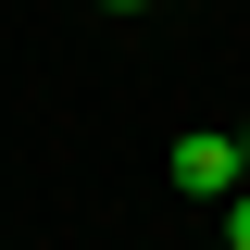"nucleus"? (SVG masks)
<instances>
[{"label":"nucleus","instance_id":"nucleus-3","mask_svg":"<svg viewBox=\"0 0 250 250\" xmlns=\"http://www.w3.org/2000/svg\"><path fill=\"white\" fill-rule=\"evenodd\" d=\"M100 13H138V0H100Z\"/></svg>","mask_w":250,"mask_h":250},{"label":"nucleus","instance_id":"nucleus-1","mask_svg":"<svg viewBox=\"0 0 250 250\" xmlns=\"http://www.w3.org/2000/svg\"><path fill=\"white\" fill-rule=\"evenodd\" d=\"M175 188H188V200H238V188H250L238 138H213V125H200V138H175Z\"/></svg>","mask_w":250,"mask_h":250},{"label":"nucleus","instance_id":"nucleus-2","mask_svg":"<svg viewBox=\"0 0 250 250\" xmlns=\"http://www.w3.org/2000/svg\"><path fill=\"white\" fill-rule=\"evenodd\" d=\"M225 238H238V250H250V188H238V213H225Z\"/></svg>","mask_w":250,"mask_h":250},{"label":"nucleus","instance_id":"nucleus-4","mask_svg":"<svg viewBox=\"0 0 250 250\" xmlns=\"http://www.w3.org/2000/svg\"><path fill=\"white\" fill-rule=\"evenodd\" d=\"M238 163H250V125H238Z\"/></svg>","mask_w":250,"mask_h":250},{"label":"nucleus","instance_id":"nucleus-5","mask_svg":"<svg viewBox=\"0 0 250 250\" xmlns=\"http://www.w3.org/2000/svg\"><path fill=\"white\" fill-rule=\"evenodd\" d=\"M225 250H238V238H225Z\"/></svg>","mask_w":250,"mask_h":250}]
</instances>
